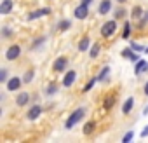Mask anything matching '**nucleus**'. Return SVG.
Here are the masks:
<instances>
[{"label":"nucleus","mask_w":148,"mask_h":143,"mask_svg":"<svg viewBox=\"0 0 148 143\" xmlns=\"http://www.w3.org/2000/svg\"><path fill=\"white\" fill-rule=\"evenodd\" d=\"M120 56H122V58H127V59H129V61H132V63H136V61L139 59V56H138V54H134L132 47H125V49H122V51H120Z\"/></svg>","instance_id":"9"},{"label":"nucleus","mask_w":148,"mask_h":143,"mask_svg":"<svg viewBox=\"0 0 148 143\" xmlns=\"http://www.w3.org/2000/svg\"><path fill=\"white\" fill-rule=\"evenodd\" d=\"M68 28H71V23H70L68 19L59 21V25H58V30H59V32H64V30H68Z\"/></svg>","instance_id":"21"},{"label":"nucleus","mask_w":148,"mask_h":143,"mask_svg":"<svg viewBox=\"0 0 148 143\" xmlns=\"http://www.w3.org/2000/svg\"><path fill=\"white\" fill-rule=\"evenodd\" d=\"M44 42H45V37H38V38L32 44V49H37V47H38L40 44H44Z\"/></svg>","instance_id":"27"},{"label":"nucleus","mask_w":148,"mask_h":143,"mask_svg":"<svg viewBox=\"0 0 148 143\" xmlns=\"http://www.w3.org/2000/svg\"><path fill=\"white\" fill-rule=\"evenodd\" d=\"M45 93H47L49 96L56 94V93H58V82H52V84H49V87L45 89Z\"/></svg>","instance_id":"23"},{"label":"nucleus","mask_w":148,"mask_h":143,"mask_svg":"<svg viewBox=\"0 0 148 143\" xmlns=\"http://www.w3.org/2000/svg\"><path fill=\"white\" fill-rule=\"evenodd\" d=\"M19 54H21V47H19L18 44L9 45V49L5 51V59H7V61H14V59L19 58Z\"/></svg>","instance_id":"3"},{"label":"nucleus","mask_w":148,"mask_h":143,"mask_svg":"<svg viewBox=\"0 0 148 143\" xmlns=\"http://www.w3.org/2000/svg\"><path fill=\"white\" fill-rule=\"evenodd\" d=\"M112 11V2L110 0H103V2L99 4V7H98V12L101 14V16H105V14H108Z\"/></svg>","instance_id":"12"},{"label":"nucleus","mask_w":148,"mask_h":143,"mask_svg":"<svg viewBox=\"0 0 148 143\" xmlns=\"http://www.w3.org/2000/svg\"><path fill=\"white\" fill-rule=\"evenodd\" d=\"M51 12V9H37V11H33V12H30L28 14V19H38V18H42V16H47Z\"/></svg>","instance_id":"11"},{"label":"nucleus","mask_w":148,"mask_h":143,"mask_svg":"<svg viewBox=\"0 0 148 143\" xmlns=\"http://www.w3.org/2000/svg\"><path fill=\"white\" fill-rule=\"evenodd\" d=\"M94 127H96V122H94V120H89V122H87V124L84 126L82 133H84V134H91V133L94 131Z\"/></svg>","instance_id":"20"},{"label":"nucleus","mask_w":148,"mask_h":143,"mask_svg":"<svg viewBox=\"0 0 148 143\" xmlns=\"http://www.w3.org/2000/svg\"><path fill=\"white\" fill-rule=\"evenodd\" d=\"M0 82H2V84H7V70H5V68L0 70Z\"/></svg>","instance_id":"26"},{"label":"nucleus","mask_w":148,"mask_h":143,"mask_svg":"<svg viewBox=\"0 0 148 143\" xmlns=\"http://www.w3.org/2000/svg\"><path fill=\"white\" fill-rule=\"evenodd\" d=\"M40 115H42V107H40V105H33V107L28 110L26 119H28V120H35V119H38Z\"/></svg>","instance_id":"8"},{"label":"nucleus","mask_w":148,"mask_h":143,"mask_svg":"<svg viewBox=\"0 0 148 143\" xmlns=\"http://www.w3.org/2000/svg\"><path fill=\"white\" fill-rule=\"evenodd\" d=\"M146 21H148V12H145V14H143V19H141V23H146Z\"/></svg>","instance_id":"34"},{"label":"nucleus","mask_w":148,"mask_h":143,"mask_svg":"<svg viewBox=\"0 0 148 143\" xmlns=\"http://www.w3.org/2000/svg\"><path fill=\"white\" fill-rule=\"evenodd\" d=\"M132 136H134V133H132V131H129L127 134H124V138H122V141H124V143H129V141L132 140Z\"/></svg>","instance_id":"29"},{"label":"nucleus","mask_w":148,"mask_h":143,"mask_svg":"<svg viewBox=\"0 0 148 143\" xmlns=\"http://www.w3.org/2000/svg\"><path fill=\"white\" fill-rule=\"evenodd\" d=\"M115 32H117V21H115V19H110V21L103 23V26H101V35H103L105 38H112V37L115 35Z\"/></svg>","instance_id":"2"},{"label":"nucleus","mask_w":148,"mask_h":143,"mask_svg":"<svg viewBox=\"0 0 148 143\" xmlns=\"http://www.w3.org/2000/svg\"><path fill=\"white\" fill-rule=\"evenodd\" d=\"M145 70H146V61L139 58V59L136 61V66H134V74H136V75H141Z\"/></svg>","instance_id":"15"},{"label":"nucleus","mask_w":148,"mask_h":143,"mask_svg":"<svg viewBox=\"0 0 148 143\" xmlns=\"http://www.w3.org/2000/svg\"><path fill=\"white\" fill-rule=\"evenodd\" d=\"M132 107H134V98H132V96H129V98H127V100L124 101V105H122V113H124V115L131 113Z\"/></svg>","instance_id":"14"},{"label":"nucleus","mask_w":148,"mask_h":143,"mask_svg":"<svg viewBox=\"0 0 148 143\" xmlns=\"http://www.w3.org/2000/svg\"><path fill=\"white\" fill-rule=\"evenodd\" d=\"M108 75H110V66H103L101 72H99V75L96 79H98V82H105L108 79Z\"/></svg>","instance_id":"17"},{"label":"nucleus","mask_w":148,"mask_h":143,"mask_svg":"<svg viewBox=\"0 0 148 143\" xmlns=\"http://www.w3.org/2000/svg\"><path fill=\"white\" fill-rule=\"evenodd\" d=\"M82 2H84V4H87V6H89V4H91V2H92V0H82Z\"/></svg>","instance_id":"37"},{"label":"nucleus","mask_w":148,"mask_h":143,"mask_svg":"<svg viewBox=\"0 0 148 143\" xmlns=\"http://www.w3.org/2000/svg\"><path fill=\"white\" fill-rule=\"evenodd\" d=\"M84 115H86V108H77L75 112H71V115L66 119V122H64V127L66 129H71L75 124H79L82 119H84Z\"/></svg>","instance_id":"1"},{"label":"nucleus","mask_w":148,"mask_h":143,"mask_svg":"<svg viewBox=\"0 0 148 143\" xmlns=\"http://www.w3.org/2000/svg\"><path fill=\"white\" fill-rule=\"evenodd\" d=\"M66 66H68V59H66L64 56H59V58L54 61V65H52L54 72H64V70H66Z\"/></svg>","instance_id":"7"},{"label":"nucleus","mask_w":148,"mask_h":143,"mask_svg":"<svg viewBox=\"0 0 148 143\" xmlns=\"http://www.w3.org/2000/svg\"><path fill=\"white\" fill-rule=\"evenodd\" d=\"M148 136V126H145V129L141 131V138H146Z\"/></svg>","instance_id":"33"},{"label":"nucleus","mask_w":148,"mask_h":143,"mask_svg":"<svg viewBox=\"0 0 148 143\" xmlns=\"http://www.w3.org/2000/svg\"><path fill=\"white\" fill-rule=\"evenodd\" d=\"M75 79H77V72H75V70H70L68 74H64L63 86H64V87H71V86H73V82H75Z\"/></svg>","instance_id":"6"},{"label":"nucleus","mask_w":148,"mask_h":143,"mask_svg":"<svg viewBox=\"0 0 148 143\" xmlns=\"http://www.w3.org/2000/svg\"><path fill=\"white\" fill-rule=\"evenodd\" d=\"M21 84H23V79H19V77H11L9 80H7V84H5V89L7 91H18L19 87H21Z\"/></svg>","instance_id":"5"},{"label":"nucleus","mask_w":148,"mask_h":143,"mask_svg":"<svg viewBox=\"0 0 148 143\" xmlns=\"http://www.w3.org/2000/svg\"><path fill=\"white\" fill-rule=\"evenodd\" d=\"M89 47H91V40H89V37L86 35V37H82L80 42H79V51H80V52H86Z\"/></svg>","instance_id":"16"},{"label":"nucleus","mask_w":148,"mask_h":143,"mask_svg":"<svg viewBox=\"0 0 148 143\" xmlns=\"http://www.w3.org/2000/svg\"><path fill=\"white\" fill-rule=\"evenodd\" d=\"M131 47H132V51H136V52H138V51H139V52H141V51H146V49H143L141 45H138L136 42H131Z\"/></svg>","instance_id":"31"},{"label":"nucleus","mask_w":148,"mask_h":143,"mask_svg":"<svg viewBox=\"0 0 148 143\" xmlns=\"http://www.w3.org/2000/svg\"><path fill=\"white\" fill-rule=\"evenodd\" d=\"M117 2H120V4H124V2H125V0H117Z\"/></svg>","instance_id":"38"},{"label":"nucleus","mask_w":148,"mask_h":143,"mask_svg":"<svg viewBox=\"0 0 148 143\" xmlns=\"http://www.w3.org/2000/svg\"><path fill=\"white\" fill-rule=\"evenodd\" d=\"M96 82H98V79H91V80H89V82H87V84H86V87H84V89H82V91H84V93H89V91H91V89H92V86H94V84H96Z\"/></svg>","instance_id":"25"},{"label":"nucleus","mask_w":148,"mask_h":143,"mask_svg":"<svg viewBox=\"0 0 148 143\" xmlns=\"http://www.w3.org/2000/svg\"><path fill=\"white\" fill-rule=\"evenodd\" d=\"M28 101H30V94H28L26 91L19 93V94H18V98H16L18 107H25V105H28Z\"/></svg>","instance_id":"13"},{"label":"nucleus","mask_w":148,"mask_h":143,"mask_svg":"<svg viewBox=\"0 0 148 143\" xmlns=\"http://www.w3.org/2000/svg\"><path fill=\"white\" fill-rule=\"evenodd\" d=\"M113 103H115V101H113V100H110V98H108V100H106V103H105V108H106V110H108V108H110V107H113Z\"/></svg>","instance_id":"32"},{"label":"nucleus","mask_w":148,"mask_h":143,"mask_svg":"<svg viewBox=\"0 0 148 143\" xmlns=\"http://www.w3.org/2000/svg\"><path fill=\"white\" fill-rule=\"evenodd\" d=\"M143 14H145V12H143V9H141L139 6H134L132 11H131V18H132V19H138V21L143 18Z\"/></svg>","instance_id":"18"},{"label":"nucleus","mask_w":148,"mask_h":143,"mask_svg":"<svg viewBox=\"0 0 148 143\" xmlns=\"http://www.w3.org/2000/svg\"><path fill=\"white\" fill-rule=\"evenodd\" d=\"M12 9H14L12 0H2V4H0V14H9Z\"/></svg>","instance_id":"10"},{"label":"nucleus","mask_w":148,"mask_h":143,"mask_svg":"<svg viewBox=\"0 0 148 143\" xmlns=\"http://www.w3.org/2000/svg\"><path fill=\"white\" fill-rule=\"evenodd\" d=\"M73 16H75L77 19H86L87 16H89V6L87 4H80L77 9H75V12H73Z\"/></svg>","instance_id":"4"},{"label":"nucleus","mask_w":148,"mask_h":143,"mask_svg":"<svg viewBox=\"0 0 148 143\" xmlns=\"http://www.w3.org/2000/svg\"><path fill=\"white\" fill-rule=\"evenodd\" d=\"M129 37H131V23L125 21V25H124V32H122V38L125 40V38H129Z\"/></svg>","instance_id":"22"},{"label":"nucleus","mask_w":148,"mask_h":143,"mask_svg":"<svg viewBox=\"0 0 148 143\" xmlns=\"http://www.w3.org/2000/svg\"><path fill=\"white\" fill-rule=\"evenodd\" d=\"M33 74H35L33 70H28L26 74H25V77H23V82H25V84H30V82L33 80Z\"/></svg>","instance_id":"24"},{"label":"nucleus","mask_w":148,"mask_h":143,"mask_svg":"<svg viewBox=\"0 0 148 143\" xmlns=\"http://www.w3.org/2000/svg\"><path fill=\"white\" fill-rule=\"evenodd\" d=\"M143 93H145V94H146V96H148V82H146V84H145V89H143Z\"/></svg>","instance_id":"35"},{"label":"nucleus","mask_w":148,"mask_h":143,"mask_svg":"<svg viewBox=\"0 0 148 143\" xmlns=\"http://www.w3.org/2000/svg\"><path fill=\"white\" fill-rule=\"evenodd\" d=\"M143 115H148V105L145 107V110H143Z\"/></svg>","instance_id":"36"},{"label":"nucleus","mask_w":148,"mask_h":143,"mask_svg":"<svg viewBox=\"0 0 148 143\" xmlns=\"http://www.w3.org/2000/svg\"><path fill=\"white\" fill-rule=\"evenodd\" d=\"M2 35H4L5 38H7V37H11V35H12V30H11L9 26H5V28H2Z\"/></svg>","instance_id":"30"},{"label":"nucleus","mask_w":148,"mask_h":143,"mask_svg":"<svg viewBox=\"0 0 148 143\" xmlns=\"http://www.w3.org/2000/svg\"><path fill=\"white\" fill-rule=\"evenodd\" d=\"M99 52H101V45H99L98 42H96V44H92V45H91V52H89V54H91V58H92V59H96V58L99 56Z\"/></svg>","instance_id":"19"},{"label":"nucleus","mask_w":148,"mask_h":143,"mask_svg":"<svg viewBox=\"0 0 148 143\" xmlns=\"http://www.w3.org/2000/svg\"><path fill=\"white\" fill-rule=\"evenodd\" d=\"M124 16H125V9H117L115 11V19H120Z\"/></svg>","instance_id":"28"},{"label":"nucleus","mask_w":148,"mask_h":143,"mask_svg":"<svg viewBox=\"0 0 148 143\" xmlns=\"http://www.w3.org/2000/svg\"><path fill=\"white\" fill-rule=\"evenodd\" d=\"M146 52H148V47H146Z\"/></svg>","instance_id":"39"}]
</instances>
